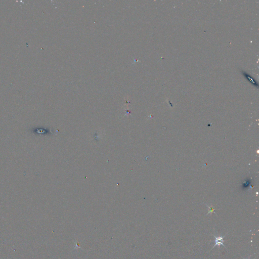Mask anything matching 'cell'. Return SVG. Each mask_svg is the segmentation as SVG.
I'll return each instance as SVG.
<instances>
[{
	"instance_id": "obj_1",
	"label": "cell",
	"mask_w": 259,
	"mask_h": 259,
	"mask_svg": "<svg viewBox=\"0 0 259 259\" xmlns=\"http://www.w3.org/2000/svg\"><path fill=\"white\" fill-rule=\"evenodd\" d=\"M213 236H214L215 238V244L214 245V246L212 247V249H213L214 247L216 246H221V245L222 246H223L224 247L226 248L225 246V245H224V243H223V242H224V238L225 237L226 235L223 236H218V237H217V236H216L214 235H213Z\"/></svg>"
}]
</instances>
